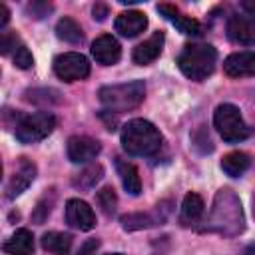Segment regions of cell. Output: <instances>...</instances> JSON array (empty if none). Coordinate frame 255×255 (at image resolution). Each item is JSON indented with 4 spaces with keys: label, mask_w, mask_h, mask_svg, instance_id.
<instances>
[{
    "label": "cell",
    "mask_w": 255,
    "mask_h": 255,
    "mask_svg": "<svg viewBox=\"0 0 255 255\" xmlns=\"http://www.w3.org/2000/svg\"><path fill=\"white\" fill-rule=\"evenodd\" d=\"M207 231L219 233L223 237H235L245 229V217L239 197L233 189L221 187L213 197V207L205 223Z\"/></svg>",
    "instance_id": "cell-1"
},
{
    "label": "cell",
    "mask_w": 255,
    "mask_h": 255,
    "mask_svg": "<svg viewBox=\"0 0 255 255\" xmlns=\"http://www.w3.org/2000/svg\"><path fill=\"white\" fill-rule=\"evenodd\" d=\"M122 147L129 155H153L161 147V133L147 120H131L122 128Z\"/></svg>",
    "instance_id": "cell-2"
},
{
    "label": "cell",
    "mask_w": 255,
    "mask_h": 255,
    "mask_svg": "<svg viewBox=\"0 0 255 255\" xmlns=\"http://www.w3.org/2000/svg\"><path fill=\"white\" fill-rule=\"evenodd\" d=\"M217 62V52L211 44H187L177 56V66L181 74L193 82H201L213 74Z\"/></svg>",
    "instance_id": "cell-3"
},
{
    "label": "cell",
    "mask_w": 255,
    "mask_h": 255,
    "mask_svg": "<svg viewBox=\"0 0 255 255\" xmlns=\"http://www.w3.org/2000/svg\"><path fill=\"white\" fill-rule=\"evenodd\" d=\"M102 106L108 112H128L137 108L143 102L145 96V84L141 80H133V82H126V84H114V86H104L98 92Z\"/></svg>",
    "instance_id": "cell-4"
},
{
    "label": "cell",
    "mask_w": 255,
    "mask_h": 255,
    "mask_svg": "<svg viewBox=\"0 0 255 255\" xmlns=\"http://www.w3.org/2000/svg\"><path fill=\"white\" fill-rule=\"evenodd\" d=\"M213 126L219 131V135L229 143L241 141L251 133V128L243 122V116H241L239 108L233 106V104H221V106L215 108Z\"/></svg>",
    "instance_id": "cell-5"
},
{
    "label": "cell",
    "mask_w": 255,
    "mask_h": 255,
    "mask_svg": "<svg viewBox=\"0 0 255 255\" xmlns=\"http://www.w3.org/2000/svg\"><path fill=\"white\" fill-rule=\"evenodd\" d=\"M56 128V118L50 112H36L30 116H22L16 122V137L22 143L42 141Z\"/></svg>",
    "instance_id": "cell-6"
},
{
    "label": "cell",
    "mask_w": 255,
    "mask_h": 255,
    "mask_svg": "<svg viewBox=\"0 0 255 255\" xmlns=\"http://www.w3.org/2000/svg\"><path fill=\"white\" fill-rule=\"evenodd\" d=\"M54 72L64 82H78L90 76V62L86 56L78 52H66V54L56 56Z\"/></svg>",
    "instance_id": "cell-7"
},
{
    "label": "cell",
    "mask_w": 255,
    "mask_h": 255,
    "mask_svg": "<svg viewBox=\"0 0 255 255\" xmlns=\"http://www.w3.org/2000/svg\"><path fill=\"white\" fill-rule=\"evenodd\" d=\"M100 149H102L100 141L94 137H88V135H72L66 145L68 157L74 163H86V161L94 159L100 153Z\"/></svg>",
    "instance_id": "cell-8"
},
{
    "label": "cell",
    "mask_w": 255,
    "mask_h": 255,
    "mask_svg": "<svg viewBox=\"0 0 255 255\" xmlns=\"http://www.w3.org/2000/svg\"><path fill=\"white\" fill-rule=\"evenodd\" d=\"M34 177H36V165L30 159L22 157L18 161V167L14 169V173L10 175V179L6 183V197L14 199L16 195H20L24 189H28V185L34 181Z\"/></svg>",
    "instance_id": "cell-9"
},
{
    "label": "cell",
    "mask_w": 255,
    "mask_h": 255,
    "mask_svg": "<svg viewBox=\"0 0 255 255\" xmlns=\"http://www.w3.org/2000/svg\"><path fill=\"white\" fill-rule=\"evenodd\" d=\"M227 38L241 46L255 44V18L249 16H231L227 20Z\"/></svg>",
    "instance_id": "cell-10"
},
{
    "label": "cell",
    "mask_w": 255,
    "mask_h": 255,
    "mask_svg": "<svg viewBox=\"0 0 255 255\" xmlns=\"http://www.w3.org/2000/svg\"><path fill=\"white\" fill-rule=\"evenodd\" d=\"M66 221L72 227L80 229V231H90L96 225V215H94L92 207L86 201H82V199H70L66 203Z\"/></svg>",
    "instance_id": "cell-11"
},
{
    "label": "cell",
    "mask_w": 255,
    "mask_h": 255,
    "mask_svg": "<svg viewBox=\"0 0 255 255\" xmlns=\"http://www.w3.org/2000/svg\"><path fill=\"white\" fill-rule=\"evenodd\" d=\"M92 56L102 66H114L122 58V46H120V42L114 36L104 34V36H100V38L94 40V44H92Z\"/></svg>",
    "instance_id": "cell-12"
},
{
    "label": "cell",
    "mask_w": 255,
    "mask_h": 255,
    "mask_svg": "<svg viewBox=\"0 0 255 255\" xmlns=\"http://www.w3.org/2000/svg\"><path fill=\"white\" fill-rule=\"evenodd\" d=\"M223 72L231 78L255 76V52H235L223 62Z\"/></svg>",
    "instance_id": "cell-13"
},
{
    "label": "cell",
    "mask_w": 255,
    "mask_h": 255,
    "mask_svg": "<svg viewBox=\"0 0 255 255\" xmlns=\"http://www.w3.org/2000/svg\"><path fill=\"white\" fill-rule=\"evenodd\" d=\"M157 12L161 16H165L181 34H187V36H199L201 34V24L189 16H183L175 6L171 4H159L157 6Z\"/></svg>",
    "instance_id": "cell-14"
},
{
    "label": "cell",
    "mask_w": 255,
    "mask_h": 255,
    "mask_svg": "<svg viewBox=\"0 0 255 255\" xmlns=\"http://www.w3.org/2000/svg\"><path fill=\"white\" fill-rule=\"evenodd\" d=\"M147 26V18L143 12L139 10H128V12H122L118 18H116V30L124 36V38H133L137 34H141Z\"/></svg>",
    "instance_id": "cell-15"
},
{
    "label": "cell",
    "mask_w": 255,
    "mask_h": 255,
    "mask_svg": "<svg viewBox=\"0 0 255 255\" xmlns=\"http://www.w3.org/2000/svg\"><path fill=\"white\" fill-rule=\"evenodd\" d=\"M161 48H163V34L161 32H155L151 34L147 40H143L141 44H137L133 48V62L139 64V66H147L151 64L153 60H157V56L161 54Z\"/></svg>",
    "instance_id": "cell-16"
},
{
    "label": "cell",
    "mask_w": 255,
    "mask_h": 255,
    "mask_svg": "<svg viewBox=\"0 0 255 255\" xmlns=\"http://www.w3.org/2000/svg\"><path fill=\"white\" fill-rule=\"evenodd\" d=\"M2 249L10 255H32L34 253V237L28 229H16L10 239L4 241Z\"/></svg>",
    "instance_id": "cell-17"
},
{
    "label": "cell",
    "mask_w": 255,
    "mask_h": 255,
    "mask_svg": "<svg viewBox=\"0 0 255 255\" xmlns=\"http://www.w3.org/2000/svg\"><path fill=\"white\" fill-rule=\"evenodd\" d=\"M116 167H118V173H120V179H122L124 189L129 195H139L141 181H139V175H137V167L133 163L122 159V157H116Z\"/></svg>",
    "instance_id": "cell-18"
},
{
    "label": "cell",
    "mask_w": 255,
    "mask_h": 255,
    "mask_svg": "<svg viewBox=\"0 0 255 255\" xmlns=\"http://www.w3.org/2000/svg\"><path fill=\"white\" fill-rule=\"evenodd\" d=\"M203 199L199 193H193L189 191L185 197H183V203H181V215H179V221L183 225H193L201 219L203 215Z\"/></svg>",
    "instance_id": "cell-19"
},
{
    "label": "cell",
    "mask_w": 255,
    "mask_h": 255,
    "mask_svg": "<svg viewBox=\"0 0 255 255\" xmlns=\"http://www.w3.org/2000/svg\"><path fill=\"white\" fill-rule=\"evenodd\" d=\"M249 165H251V157L243 151H231L221 159V169L231 177L243 175L249 169Z\"/></svg>",
    "instance_id": "cell-20"
},
{
    "label": "cell",
    "mask_w": 255,
    "mask_h": 255,
    "mask_svg": "<svg viewBox=\"0 0 255 255\" xmlns=\"http://www.w3.org/2000/svg\"><path fill=\"white\" fill-rule=\"evenodd\" d=\"M42 247L54 255H66L72 247V235L70 233H60V231H50L42 235Z\"/></svg>",
    "instance_id": "cell-21"
},
{
    "label": "cell",
    "mask_w": 255,
    "mask_h": 255,
    "mask_svg": "<svg viewBox=\"0 0 255 255\" xmlns=\"http://www.w3.org/2000/svg\"><path fill=\"white\" fill-rule=\"evenodd\" d=\"M56 36L68 44H80L84 40V32L80 28V24L68 16L60 18L58 24H56Z\"/></svg>",
    "instance_id": "cell-22"
},
{
    "label": "cell",
    "mask_w": 255,
    "mask_h": 255,
    "mask_svg": "<svg viewBox=\"0 0 255 255\" xmlns=\"http://www.w3.org/2000/svg\"><path fill=\"white\" fill-rule=\"evenodd\" d=\"M102 175H104V167H102L100 163L88 165L84 171L78 173V177L74 179V185L80 187V189H92V187L102 179Z\"/></svg>",
    "instance_id": "cell-23"
},
{
    "label": "cell",
    "mask_w": 255,
    "mask_h": 255,
    "mask_svg": "<svg viewBox=\"0 0 255 255\" xmlns=\"http://www.w3.org/2000/svg\"><path fill=\"white\" fill-rule=\"evenodd\" d=\"M120 221H122L124 229H128V231L143 229V227H151V225L159 223V219L149 213H129V215H124Z\"/></svg>",
    "instance_id": "cell-24"
},
{
    "label": "cell",
    "mask_w": 255,
    "mask_h": 255,
    "mask_svg": "<svg viewBox=\"0 0 255 255\" xmlns=\"http://www.w3.org/2000/svg\"><path fill=\"white\" fill-rule=\"evenodd\" d=\"M96 201H98V205L102 207V211L106 215H114L116 205H118V197H116L114 187H102L96 195Z\"/></svg>",
    "instance_id": "cell-25"
},
{
    "label": "cell",
    "mask_w": 255,
    "mask_h": 255,
    "mask_svg": "<svg viewBox=\"0 0 255 255\" xmlns=\"http://www.w3.org/2000/svg\"><path fill=\"white\" fill-rule=\"evenodd\" d=\"M52 191V189H50ZM50 191H46L44 193V197L38 201V205L34 207V211H32V219L40 225V223H44L46 219H48V215H50V211H52V205H54V195L48 199V195H50Z\"/></svg>",
    "instance_id": "cell-26"
},
{
    "label": "cell",
    "mask_w": 255,
    "mask_h": 255,
    "mask_svg": "<svg viewBox=\"0 0 255 255\" xmlns=\"http://www.w3.org/2000/svg\"><path fill=\"white\" fill-rule=\"evenodd\" d=\"M12 60H14V64H16L18 68H22V70H28V68L34 66V58H32L30 50H28L24 44H20V46L12 52Z\"/></svg>",
    "instance_id": "cell-27"
},
{
    "label": "cell",
    "mask_w": 255,
    "mask_h": 255,
    "mask_svg": "<svg viewBox=\"0 0 255 255\" xmlns=\"http://www.w3.org/2000/svg\"><path fill=\"white\" fill-rule=\"evenodd\" d=\"M191 139H193V147H197L201 153L213 151V143H211V137H209V133L205 131V128H203V126H199V129H197V131H193Z\"/></svg>",
    "instance_id": "cell-28"
},
{
    "label": "cell",
    "mask_w": 255,
    "mask_h": 255,
    "mask_svg": "<svg viewBox=\"0 0 255 255\" xmlns=\"http://www.w3.org/2000/svg\"><path fill=\"white\" fill-rule=\"evenodd\" d=\"M20 44H22V42H20V38H18L16 34H12V32H2V36H0V52H2L4 56H8L10 52H14Z\"/></svg>",
    "instance_id": "cell-29"
},
{
    "label": "cell",
    "mask_w": 255,
    "mask_h": 255,
    "mask_svg": "<svg viewBox=\"0 0 255 255\" xmlns=\"http://www.w3.org/2000/svg\"><path fill=\"white\" fill-rule=\"evenodd\" d=\"M50 10H52V6L46 4V2H32V4L28 6V14H32L34 18H42V16H46Z\"/></svg>",
    "instance_id": "cell-30"
},
{
    "label": "cell",
    "mask_w": 255,
    "mask_h": 255,
    "mask_svg": "<svg viewBox=\"0 0 255 255\" xmlns=\"http://www.w3.org/2000/svg\"><path fill=\"white\" fill-rule=\"evenodd\" d=\"M98 247H100V241H98V239H88V241L80 247L78 255H96Z\"/></svg>",
    "instance_id": "cell-31"
},
{
    "label": "cell",
    "mask_w": 255,
    "mask_h": 255,
    "mask_svg": "<svg viewBox=\"0 0 255 255\" xmlns=\"http://www.w3.org/2000/svg\"><path fill=\"white\" fill-rule=\"evenodd\" d=\"M106 16H108V6L102 4V2H98V4L94 6V18L102 22V20H106Z\"/></svg>",
    "instance_id": "cell-32"
},
{
    "label": "cell",
    "mask_w": 255,
    "mask_h": 255,
    "mask_svg": "<svg viewBox=\"0 0 255 255\" xmlns=\"http://www.w3.org/2000/svg\"><path fill=\"white\" fill-rule=\"evenodd\" d=\"M241 8H243L249 16H255V0H243V2H241Z\"/></svg>",
    "instance_id": "cell-33"
},
{
    "label": "cell",
    "mask_w": 255,
    "mask_h": 255,
    "mask_svg": "<svg viewBox=\"0 0 255 255\" xmlns=\"http://www.w3.org/2000/svg\"><path fill=\"white\" fill-rule=\"evenodd\" d=\"M8 8L4 6V4H0V28H4L6 26V22H8Z\"/></svg>",
    "instance_id": "cell-34"
},
{
    "label": "cell",
    "mask_w": 255,
    "mask_h": 255,
    "mask_svg": "<svg viewBox=\"0 0 255 255\" xmlns=\"http://www.w3.org/2000/svg\"><path fill=\"white\" fill-rule=\"evenodd\" d=\"M241 255H255V243H251V245H247V247H245V251H243Z\"/></svg>",
    "instance_id": "cell-35"
},
{
    "label": "cell",
    "mask_w": 255,
    "mask_h": 255,
    "mask_svg": "<svg viewBox=\"0 0 255 255\" xmlns=\"http://www.w3.org/2000/svg\"><path fill=\"white\" fill-rule=\"evenodd\" d=\"M251 207H253V217H255V193H253V199H251Z\"/></svg>",
    "instance_id": "cell-36"
},
{
    "label": "cell",
    "mask_w": 255,
    "mask_h": 255,
    "mask_svg": "<svg viewBox=\"0 0 255 255\" xmlns=\"http://www.w3.org/2000/svg\"><path fill=\"white\" fill-rule=\"evenodd\" d=\"M108 255H124V253H108Z\"/></svg>",
    "instance_id": "cell-37"
}]
</instances>
